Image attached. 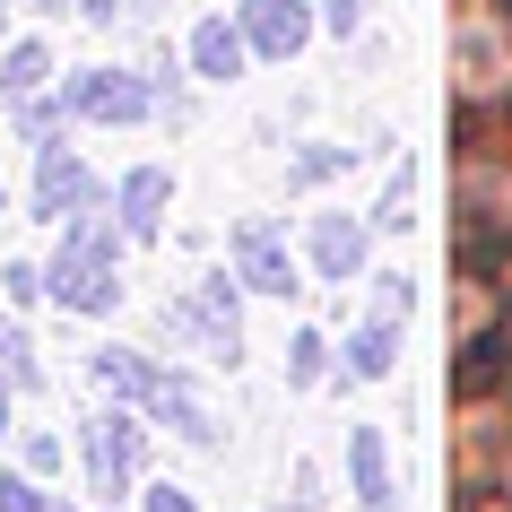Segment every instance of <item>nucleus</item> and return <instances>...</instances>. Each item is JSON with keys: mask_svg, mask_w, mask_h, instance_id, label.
Returning a JSON list of instances; mask_svg holds the SVG:
<instances>
[{"mask_svg": "<svg viewBox=\"0 0 512 512\" xmlns=\"http://www.w3.org/2000/svg\"><path fill=\"white\" fill-rule=\"evenodd\" d=\"M243 270H252V287H270V296H287V287H296V270H287V252H278L270 235H261V226H243Z\"/></svg>", "mask_w": 512, "mask_h": 512, "instance_id": "1", "label": "nucleus"}, {"mask_svg": "<svg viewBox=\"0 0 512 512\" xmlns=\"http://www.w3.org/2000/svg\"><path fill=\"white\" fill-rule=\"evenodd\" d=\"M252 35H261V53H296V44H304L296 0H252Z\"/></svg>", "mask_w": 512, "mask_h": 512, "instance_id": "2", "label": "nucleus"}, {"mask_svg": "<svg viewBox=\"0 0 512 512\" xmlns=\"http://www.w3.org/2000/svg\"><path fill=\"white\" fill-rule=\"evenodd\" d=\"M191 53H200V70H209V79H226V70H235V35H226V27H200V44H191Z\"/></svg>", "mask_w": 512, "mask_h": 512, "instance_id": "3", "label": "nucleus"}, {"mask_svg": "<svg viewBox=\"0 0 512 512\" xmlns=\"http://www.w3.org/2000/svg\"><path fill=\"white\" fill-rule=\"evenodd\" d=\"M348 365H356V374H382V365H391V330H365Z\"/></svg>", "mask_w": 512, "mask_h": 512, "instance_id": "4", "label": "nucleus"}, {"mask_svg": "<svg viewBox=\"0 0 512 512\" xmlns=\"http://www.w3.org/2000/svg\"><path fill=\"white\" fill-rule=\"evenodd\" d=\"M79 105L87 113H139V96L131 87H79Z\"/></svg>", "mask_w": 512, "mask_h": 512, "instance_id": "5", "label": "nucleus"}, {"mask_svg": "<svg viewBox=\"0 0 512 512\" xmlns=\"http://www.w3.org/2000/svg\"><path fill=\"white\" fill-rule=\"evenodd\" d=\"M157 200H165V174H139V183H131V217H139V226L157 217Z\"/></svg>", "mask_w": 512, "mask_h": 512, "instance_id": "6", "label": "nucleus"}]
</instances>
